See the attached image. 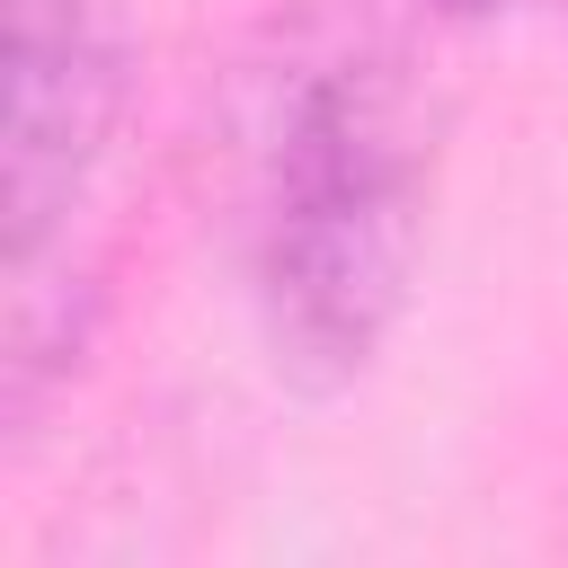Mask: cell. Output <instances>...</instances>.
I'll return each instance as SVG.
<instances>
[{
	"instance_id": "cell-1",
	"label": "cell",
	"mask_w": 568,
	"mask_h": 568,
	"mask_svg": "<svg viewBox=\"0 0 568 568\" xmlns=\"http://www.w3.org/2000/svg\"><path fill=\"white\" fill-rule=\"evenodd\" d=\"M435 98L382 36H311L248 124V302L302 399L355 390L408 320L435 213Z\"/></svg>"
},
{
	"instance_id": "cell-2",
	"label": "cell",
	"mask_w": 568,
	"mask_h": 568,
	"mask_svg": "<svg viewBox=\"0 0 568 568\" xmlns=\"http://www.w3.org/2000/svg\"><path fill=\"white\" fill-rule=\"evenodd\" d=\"M9 36V124H0V213H9V355L0 417L36 435L44 399L80 373L106 320L98 178L133 115V0H0Z\"/></svg>"
},
{
	"instance_id": "cell-3",
	"label": "cell",
	"mask_w": 568,
	"mask_h": 568,
	"mask_svg": "<svg viewBox=\"0 0 568 568\" xmlns=\"http://www.w3.org/2000/svg\"><path fill=\"white\" fill-rule=\"evenodd\" d=\"M435 18H515V9H568V0H426Z\"/></svg>"
}]
</instances>
